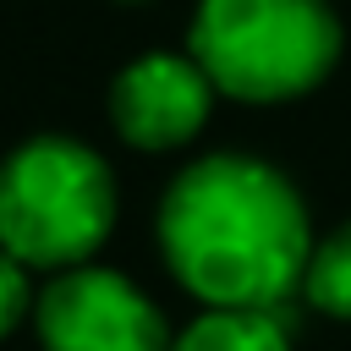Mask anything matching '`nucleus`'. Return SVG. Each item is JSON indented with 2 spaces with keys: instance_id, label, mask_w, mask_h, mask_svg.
Returning a JSON list of instances; mask_svg holds the SVG:
<instances>
[{
  "instance_id": "obj_1",
  "label": "nucleus",
  "mask_w": 351,
  "mask_h": 351,
  "mask_svg": "<svg viewBox=\"0 0 351 351\" xmlns=\"http://www.w3.org/2000/svg\"><path fill=\"white\" fill-rule=\"evenodd\" d=\"M159 258L203 307H280L302 291L313 214L296 181L258 154H203L170 176L154 214Z\"/></svg>"
},
{
  "instance_id": "obj_2",
  "label": "nucleus",
  "mask_w": 351,
  "mask_h": 351,
  "mask_svg": "<svg viewBox=\"0 0 351 351\" xmlns=\"http://www.w3.org/2000/svg\"><path fill=\"white\" fill-rule=\"evenodd\" d=\"M115 214V170L82 137L38 132L0 159V247L33 274L93 263Z\"/></svg>"
},
{
  "instance_id": "obj_3",
  "label": "nucleus",
  "mask_w": 351,
  "mask_h": 351,
  "mask_svg": "<svg viewBox=\"0 0 351 351\" xmlns=\"http://www.w3.org/2000/svg\"><path fill=\"white\" fill-rule=\"evenodd\" d=\"M340 16L329 0H197L186 49L214 93L241 104H285L313 93L340 60Z\"/></svg>"
},
{
  "instance_id": "obj_4",
  "label": "nucleus",
  "mask_w": 351,
  "mask_h": 351,
  "mask_svg": "<svg viewBox=\"0 0 351 351\" xmlns=\"http://www.w3.org/2000/svg\"><path fill=\"white\" fill-rule=\"evenodd\" d=\"M33 335L44 351H170L176 329L132 274L110 263H77L44 274Z\"/></svg>"
},
{
  "instance_id": "obj_5",
  "label": "nucleus",
  "mask_w": 351,
  "mask_h": 351,
  "mask_svg": "<svg viewBox=\"0 0 351 351\" xmlns=\"http://www.w3.org/2000/svg\"><path fill=\"white\" fill-rule=\"evenodd\" d=\"M214 99L219 93L208 71L192 60V49H148L110 77L104 110L126 148L170 154V148H186L208 126Z\"/></svg>"
},
{
  "instance_id": "obj_6",
  "label": "nucleus",
  "mask_w": 351,
  "mask_h": 351,
  "mask_svg": "<svg viewBox=\"0 0 351 351\" xmlns=\"http://www.w3.org/2000/svg\"><path fill=\"white\" fill-rule=\"evenodd\" d=\"M170 351H291L274 307H203L170 335Z\"/></svg>"
},
{
  "instance_id": "obj_7",
  "label": "nucleus",
  "mask_w": 351,
  "mask_h": 351,
  "mask_svg": "<svg viewBox=\"0 0 351 351\" xmlns=\"http://www.w3.org/2000/svg\"><path fill=\"white\" fill-rule=\"evenodd\" d=\"M302 296L318 313L351 324V219H340L329 236L313 241V258H307V274H302Z\"/></svg>"
},
{
  "instance_id": "obj_8",
  "label": "nucleus",
  "mask_w": 351,
  "mask_h": 351,
  "mask_svg": "<svg viewBox=\"0 0 351 351\" xmlns=\"http://www.w3.org/2000/svg\"><path fill=\"white\" fill-rule=\"evenodd\" d=\"M33 302H38L33 269L16 263V258L0 247V340H11L22 324H33Z\"/></svg>"
},
{
  "instance_id": "obj_9",
  "label": "nucleus",
  "mask_w": 351,
  "mask_h": 351,
  "mask_svg": "<svg viewBox=\"0 0 351 351\" xmlns=\"http://www.w3.org/2000/svg\"><path fill=\"white\" fill-rule=\"evenodd\" d=\"M121 5H143V0H121Z\"/></svg>"
}]
</instances>
